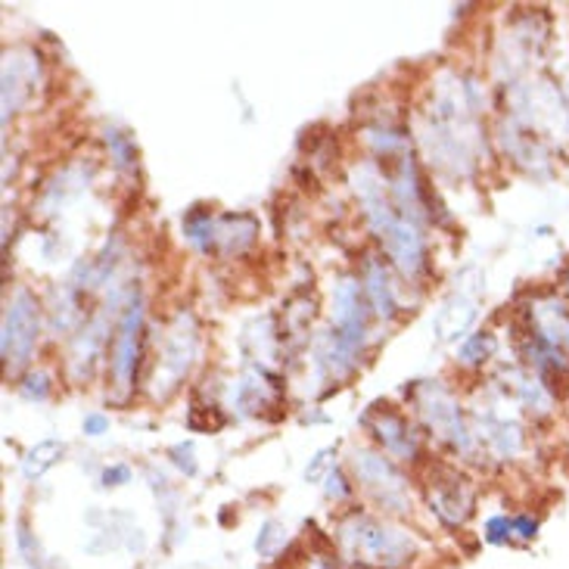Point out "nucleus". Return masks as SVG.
Segmentation results:
<instances>
[{
  "instance_id": "1",
  "label": "nucleus",
  "mask_w": 569,
  "mask_h": 569,
  "mask_svg": "<svg viewBox=\"0 0 569 569\" xmlns=\"http://www.w3.org/2000/svg\"><path fill=\"white\" fill-rule=\"evenodd\" d=\"M342 551L364 567L399 569L414 560L417 541L414 536L390 520H376L368 514H352L337 529Z\"/></svg>"
},
{
  "instance_id": "2",
  "label": "nucleus",
  "mask_w": 569,
  "mask_h": 569,
  "mask_svg": "<svg viewBox=\"0 0 569 569\" xmlns=\"http://www.w3.org/2000/svg\"><path fill=\"white\" fill-rule=\"evenodd\" d=\"M411 402L417 407L426 430H433L442 442H448L461 455L473 452V430L464 421V411L457 399L442 386L439 380H421L411 390Z\"/></svg>"
},
{
  "instance_id": "3",
  "label": "nucleus",
  "mask_w": 569,
  "mask_h": 569,
  "mask_svg": "<svg viewBox=\"0 0 569 569\" xmlns=\"http://www.w3.org/2000/svg\"><path fill=\"white\" fill-rule=\"evenodd\" d=\"M141 352H144V299L131 293L115 321L113 349H110V374H113V386L122 399L134 390Z\"/></svg>"
},
{
  "instance_id": "4",
  "label": "nucleus",
  "mask_w": 569,
  "mask_h": 569,
  "mask_svg": "<svg viewBox=\"0 0 569 569\" xmlns=\"http://www.w3.org/2000/svg\"><path fill=\"white\" fill-rule=\"evenodd\" d=\"M38 337H41V306L32 290L19 287L3 311V340H0L3 361L10 368H25L34 355Z\"/></svg>"
},
{
  "instance_id": "5",
  "label": "nucleus",
  "mask_w": 569,
  "mask_h": 569,
  "mask_svg": "<svg viewBox=\"0 0 569 569\" xmlns=\"http://www.w3.org/2000/svg\"><path fill=\"white\" fill-rule=\"evenodd\" d=\"M349 467L355 473V483H359L383 510H392V514H407V510H411V495H407L405 473L399 470L390 457L376 455V452H352Z\"/></svg>"
},
{
  "instance_id": "6",
  "label": "nucleus",
  "mask_w": 569,
  "mask_h": 569,
  "mask_svg": "<svg viewBox=\"0 0 569 569\" xmlns=\"http://www.w3.org/2000/svg\"><path fill=\"white\" fill-rule=\"evenodd\" d=\"M196 349H199V333H196L194 314L180 311L178 318L172 321V327L165 330L163 349H159V371L153 376L159 399H168L180 386V380L190 374Z\"/></svg>"
},
{
  "instance_id": "7",
  "label": "nucleus",
  "mask_w": 569,
  "mask_h": 569,
  "mask_svg": "<svg viewBox=\"0 0 569 569\" xmlns=\"http://www.w3.org/2000/svg\"><path fill=\"white\" fill-rule=\"evenodd\" d=\"M38 84H41V60H38V53L29 48L7 50L3 53V87H0L3 122H10L13 115L29 106Z\"/></svg>"
},
{
  "instance_id": "8",
  "label": "nucleus",
  "mask_w": 569,
  "mask_h": 569,
  "mask_svg": "<svg viewBox=\"0 0 569 569\" xmlns=\"http://www.w3.org/2000/svg\"><path fill=\"white\" fill-rule=\"evenodd\" d=\"M371 302L364 296L359 277H342L333 290V330L340 333L342 340L349 342L352 349H364L368 333H371Z\"/></svg>"
},
{
  "instance_id": "9",
  "label": "nucleus",
  "mask_w": 569,
  "mask_h": 569,
  "mask_svg": "<svg viewBox=\"0 0 569 569\" xmlns=\"http://www.w3.org/2000/svg\"><path fill=\"white\" fill-rule=\"evenodd\" d=\"M361 426L374 436L383 452L399 461H414L421 455V436L414 433V426L407 423L405 414H399L386 402H376L361 414Z\"/></svg>"
},
{
  "instance_id": "10",
  "label": "nucleus",
  "mask_w": 569,
  "mask_h": 569,
  "mask_svg": "<svg viewBox=\"0 0 569 569\" xmlns=\"http://www.w3.org/2000/svg\"><path fill=\"white\" fill-rule=\"evenodd\" d=\"M426 501L433 507V514L439 517L445 526H464V523L473 517V505H476V495H473V486L455 470H445L442 467L430 486H426Z\"/></svg>"
},
{
  "instance_id": "11",
  "label": "nucleus",
  "mask_w": 569,
  "mask_h": 569,
  "mask_svg": "<svg viewBox=\"0 0 569 569\" xmlns=\"http://www.w3.org/2000/svg\"><path fill=\"white\" fill-rule=\"evenodd\" d=\"M311 364L321 383H342L359 371V349H352L340 333L330 327L321 330L311 342Z\"/></svg>"
},
{
  "instance_id": "12",
  "label": "nucleus",
  "mask_w": 569,
  "mask_h": 569,
  "mask_svg": "<svg viewBox=\"0 0 569 569\" xmlns=\"http://www.w3.org/2000/svg\"><path fill=\"white\" fill-rule=\"evenodd\" d=\"M498 141H501V147H505L507 156L520 165V168H526L529 175H545V172L551 168V153L545 147L541 134L520 125L517 118H505V122H501Z\"/></svg>"
},
{
  "instance_id": "13",
  "label": "nucleus",
  "mask_w": 569,
  "mask_h": 569,
  "mask_svg": "<svg viewBox=\"0 0 569 569\" xmlns=\"http://www.w3.org/2000/svg\"><path fill=\"white\" fill-rule=\"evenodd\" d=\"M476 314H479V287H464L457 283V290L445 302H442L439 314H436V340L442 345L448 342L464 340L470 333V327L476 324Z\"/></svg>"
},
{
  "instance_id": "14",
  "label": "nucleus",
  "mask_w": 569,
  "mask_h": 569,
  "mask_svg": "<svg viewBox=\"0 0 569 569\" xmlns=\"http://www.w3.org/2000/svg\"><path fill=\"white\" fill-rule=\"evenodd\" d=\"M277 402H280V376L259 364H252L234 390V405L244 417H268V407H275Z\"/></svg>"
},
{
  "instance_id": "15",
  "label": "nucleus",
  "mask_w": 569,
  "mask_h": 569,
  "mask_svg": "<svg viewBox=\"0 0 569 569\" xmlns=\"http://www.w3.org/2000/svg\"><path fill=\"white\" fill-rule=\"evenodd\" d=\"M479 439V445L492 452L495 457H514L523 448V430L514 417L498 414L495 407H486L476 414V430H473V442Z\"/></svg>"
},
{
  "instance_id": "16",
  "label": "nucleus",
  "mask_w": 569,
  "mask_h": 569,
  "mask_svg": "<svg viewBox=\"0 0 569 569\" xmlns=\"http://www.w3.org/2000/svg\"><path fill=\"white\" fill-rule=\"evenodd\" d=\"M529 337L569 352V309L557 296H538L529 309Z\"/></svg>"
},
{
  "instance_id": "17",
  "label": "nucleus",
  "mask_w": 569,
  "mask_h": 569,
  "mask_svg": "<svg viewBox=\"0 0 569 569\" xmlns=\"http://www.w3.org/2000/svg\"><path fill=\"white\" fill-rule=\"evenodd\" d=\"M106 340H110L106 311H103V314H94L91 321H84V327L79 330V337L72 340V349H69V374H72V380H87V376L94 374Z\"/></svg>"
},
{
  "instance_id": "18",
  "label": "nucleus",
  "mask_w": 569,
  "mask_h": 569,
  "mask_svg": "<svg viewBox=\"0 0 569 569\" xmlns=\"http://www.w3.org/2000/svg\"><path fill=\"white\" fill-rule=\"evenodd\" d=\"M359 280L361 287H364L368 302H371V311H374L380 321H392L399 314V296H395L390 265L380 259V256H364Z\"/></svg>"
},
{
  "instance_id": "19",
  "label": "nucleus",
  "mask_w": 569,
  "mask_h": 569,
  "mask_svg": "<svg viewBox=\"0 0 569 569\" xmlns=\"http://www.w3.org/2000/svg\"><path fill=\"white\" fill-rule=\"evenodd\" d=\"M259 237V221L246 211H228L215 218V240H211V252L228 256H240Z\"/></svg>"
},
{
  "instance_id": "20",
  "label": "nucleus",
  "mask_w": 569,
  "mask_h": 569,
  "mask_svg": "<svg viewBox=\"0 0 569 569\" xmlns=\"http://www.w3.org/2000/svg\"><path fill=\"white\" fill-rule=\"evenodd\" d=\"M65 455V442L60 439H41L38 445H32L25 457H22V476L29 483H38L48 470H53Z\"/></svg>"
},
{
  "instance_id": "21",
  "label": "nucleus",
  "mask_w": 569,
  "mask_h": 569,
  "mask_svg": "<svg viewBox=\"0 0 569 569\" xmlns=\"http://www.w3.org/2000/svg\"><path fill=\"white\" fill-rule=\"evenodd\" d=\"M184 234L203 252H211V240H215V218H211V211H206L203 206L187 211L184 215Z\"/></svg>"
},
{
  "instance_id": "22",
  "label": "nucleus",
  "mask_w": 569,
  "mask_h": 569,
  "mask_svg": "<svg viewBox=\"0 0 569 569\" xmlns=\"http://www.w3.org/2000/svg\"><path fill=\"white\" fill-rule=\"evenodd\" d=\"M495 349H498V340L492 333H473L470 340L461 345V364L467 368H483L488 359H495Z\"/></svg>"
},
{
  "instance_id": "23",
  "label": "nucleus",
  "mask_w": 569,
  "mask_h": 569,
  "mask_svg": "<svg viewBox=\"0 0 569 569\" xmlns=\"http://www.w3.org/2000/svg\"><path fill=\"white\" fill-rule=\"evenodd\" d=\"M106 147L113 153L115 168H122V172H134L137 168V149H134V141L125 131L106 128Z\"/></svg>"
},
{
  "instance_id": "24",
  "label": "nucleus",
  "mask_w": 569,
  "mask_h": 569,
  "mask_svg": "<svg viewBox=\"0 0 569 569\" xmlns=\"http://www.w3.org/2000/svg\"><path fill=\"white\" fill-rule=\"evenodd\" d=\"M283 545H287V526L277 520L265 523L259 538H256V551H259L265 560H275L277 554L283 551Z\"/></svg>"
},
{
  "instance_id": "25",
  "label": "nucleus",
  "mask_w": 569,
  "mask_h": 569,
  "mask_svg": "<svg viewBox=\"0 0 569 569\" xmlns=\"http://www.w3.org/2000/svg\"><path fill=\"white\" fill-rule=\"evenodd\" d=\"M486 541L488 545H507L514 541V517L507 514H498L486 523Z\"/></svg>"
},
{
  "instance_id": "26",
  "label": "nucleus",
  "mask_w": 569,
  "mask_h": 569,
  "mask_svg": "<svg viewBox=\"0 0 569 569\" xmlns=\"http://www.w3.org/2000/svg\"><path fill=\"white\" fill-rule=\"evenodd\" d=\"M19 392H22V399H29V402H44L50 395L48 374H29L19 383Z\"/></svg>"
},
{
  "instance_id": "27",
  "label": "nucleus",
  "mask_w": 569,
  "mask_h": 569,
  "mask_svg": "<svg viewBox=\"0 0 569 569\" xmlns=\"http://www.w3.org/2000/svg\"><path fill=\"white\" fill-rule=\"evenodd\" d=\"M324 492L330 501H342V498H349V492H352V486L345 483V476H342L340 467H333V470L327 473L324 476Z\"/></svg>"
},
{
  "instance_id": "28",
  "label": "nucleus",
  "mask_w": 569,
  "mask_h": 569,
  "mask_svg": "<svg viewBox=\"0 0 569 569\" xmlns=\"http://www.w3.org/2000/svg\"><path fill=\"white\" fill-rule=\"evenodd\" d=\"M168 455H172V461H175L187 476H194L196 461H194V445H190V442H184V445H172V448H168Z\"/></svg>"
},
{
  "instance_id": "29",
  "label": "nucleus",
  "mask_w": 569,
  "mask_h": 569,
  "mask_svg": "<svg viewBox=\"0 0 569 569\" xmlns=\"http://www.w3.org/2000/svg\"><path fill=\"white\" fill-rule=\"evenodd\" d=\"M538 536V520L536 517H529V514H520V517H514V538H520V541H532Z\"/></svg>"
},
{
  "instance_id": "30",
  "label": "nucleus",
  "mask_w": 569,
  "mask_h": 569,
  "mask_svg": "<svg viewBox=\"0 0 569 569\" xmlns=\"http://www.w3.org/2000/svg\"><path fill=\"white\" fill-rule=\"evenodd\" d=\"M82 430H84V436H103V433H110V417H106V414H100V411H94V414H84Z\"/></svg>"
},
{
  "instance_id": "31",
  "label": "nucleus",
  "mask_w": 569,
  "mask_h": 569,
  "mask_svg": "<svg viewBox=\"0 0 569 569\" xmlns=\"http://www.w3.org/2000/svg\"><path fill=\"white\" fill-rule=\"evenodd\" d=\"M103 486L106 488H115V486H125V483H131V470L125 467V464H113V467H106L103 470Z\"/></svg>"
},
{
  "instance_id": "32",
  "label": "nucleus",
  "mask_w": 569,
  "mask_h": 569,
  "mask_svg": "<svg viewBox=\"0 0 569 569\" xmlns=\"http://www.w3.org/2000/svg\"><path fill=\"white\" fill-rule=\"evenodd\" d=\"M330 455H333V448H324V452H318V455H314V461L309 464V470H306V479H309V483H318V479L324 476L327 457Z\"/></svg>"
},
{
  "instance_id": "33",
  "label": "nucleus",
  "mask_w": 569,
  "mask_h": 569,
  "mask_svg": "<svg viewBox=\"0 0 569 569\" xmlns=\"http://www.w3.org/2000/svg\"><path fill=\"white\" fill-rule=\"evenodd\" d=\"M567 290H569V271H567Z\"/></svg>"
},
{
  "instance_id": "34",
  "label": "nucleus",
  "mask_w": 569,
  "mask_h": 569,
  "mask_svg": "<svg viewBox=\"0 0 569 569\" xmlns=\"http://www.w3.org/2000/svg\"><path fill=\"white\" fill-rule=\"evenodd\" d=\"M359 569H368V567H359Z\"/></svg>"
}]
</instances>
